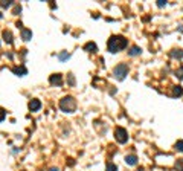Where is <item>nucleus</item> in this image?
I'll return each instance as SVG.
<instances>
[{"mask_svg": "<svg viewBox=\"0 0 183 171\" xmlns=\"http://www.w3.org/2000/svg\"><path fill=\"white\" fill-rule=\"evenodd\" d=\"M0 5H2L3 8H9V6H11L12 3H11V2H2V3H0Z\"/></svg>", "mask_w": 183, "mask_h": 171, "instance_id": "23", "label": "nucleus"}, {"mask_svg": "<svg viewBox=\"0 0 183 171\" xmlns=\"http://www.w3.org/2000/svg\"><path fill=\"white\" fill-rule=\"evenodd\" d=\"M60 109L63 112H66V113H73L75 109H76V101L72 96H64L60 101Z\"/></svg>", "mask_w": 183, "mask_h": 171, "instance_id": "2", "label": "nucleus"}, {"mask_svg": "<svg viewBox=\"0 0 183 171\" xmlns=\"http://www.w3.org/2000/svg\"><path fill=\"white\" fill-rule=\"evenodd\" d=\"M127 73H128V66H127L125 63H122V64H118V66L115 67V70H113V75H115V78H118L119 81H122V80L127 77Z\"/></svg>", "mask_w": 183, "mask_h": 171, "instance_id": "3", "label": "nucleus"}, {"mask_svg": "<svg viewBox=\"0 0 183 171\" xmlns=\"http://www.w3.org/2000/svg\"><path fill=\"white\" fill-rule=\"evenodd\" d=\"M175 148L183 153V141H177V142H175Z\"/></svg>", "mask_w": 183, "mask_h": 171, "instance_id": "18", "label": "nucleus"}, {"mask_svg": "<svg viewBox=\"0 0 183 171\" xmlns=\"http://www.w3.org/2000/svg\"><path fill=\"white\" fill-rule=\"evenodd\" d=\"M175 75H177V78L183 80V66H181V67H178V69L175 70Z\"/></svg>", "mask_w": 183, "mask_h": 171, "instance_id": "17", "label": "nucleus"}, {"mask_svg": "<svg viewBox=\"0 0 183 171\" xmlns=\"http://www.w3.org/2000/svg\"><path fill=\"white\" fill-rule=\"evenodd\" d=\"M22 38H23L25 41H29V40L32 38V32H31V29H22Z\"/></svg>", "mask_w": 183, "mask_h": 171, "instance_id": "8", "label": "nucleus"}, {"mask_svg": "<svg viewBox=\"0 0 183 171\" xmlns=\"http://www.w3.org/2000/svg\"><path fill=\"white\" fill-rule=\"evenodd\" d=\"M3 40H5L8 45H11V43H12V34H11L9 31H3Z\"/></svg>", "mask_w": 183, "mask_h": 171, "instance_id": "12", "label": "nucleus"}, {"mask_svg": "<svg viewBox=\"0 0 183 171\" xmlns=\"http://www.w3.org/2000/svg\"><path fill=\"white\" fill-rule=\"evenodd\" d=\"M105 171H118V166L113 163H107V169Z\"/></svg>", "mask_w": 183, "mask_h": 171, "instance_id": "19", "label": "nucleus"}, {"mask_svg": "<svg viewBox=\"0 0 183 171\" xmlns=\"http://www.w3.org/2000/svg\"><path fill=\"white\" fill-rule=\"evenodd\" d=\"M171 57L172 58H183V51H178V49H174V51H171Z\"/></svg>", "mask_w": 183, "mask_h": 171, "instance_id": "13", "label": "nucleus"}, {"mask_svg": "<svg viewBox=\"0 0 183 171\" xmlns=\"http://www.w3.org/2000/svg\"><path fill=\"white\" fill-rule=\"evenodd\" d=\"M20 11H22V8H20V6H17V8H16V14H19Z\"/></svg>", "mask_w": 183, "mask_h": 171, "instance_id": "24", "label": "nucleus"}, {"mask_svg": "<svg viewBox=\"0 0 183 171\" xmlns=\"http://www.w3.org/2000/svg\"><path fill=\"white\" fill-rule=\"evenodd\" d=\"M50 171H60L58 168H50Z\"/></svg>", "mask_w": 183, "mask_h": 171, "instance_id": "25", "label": "nucleus"}, {"mask_svg": "<svg viewBox=\"0 0 183 171\" xmlns=\"http://www.w3.org/2000/svg\"><path fill=\"white\" fill-rule=\"evenodd\" d=\"M84 51H87V52H96V51H98V48H96V45H95V43L88 41V43L84 46Z\"/></svg>", "mask_w": 183, "mask_h": 171, "instance_id": "9", "label": "nucleus"}, {"mask_svg": "<svg viewBox=\"0 0 183 171\" xmlns=\"http://www.w3.org/2000/svg\"><path fill=\"white\" fill-rule=\"evenodd\" d=\"M175 169H177V171H183V157H181V159H177V162H175Z\"/></svg>", "mask_w": 183, "mask_h": 171, "instance_id": "16", "label": "nucleus"}, {"mask_svg": "<svg viewBox=\"0 0 183 171\" xmlns=\"http://www.w3.org/2000/svg\"><path fill=\"white\" fill-rule=\"evenodd\" d=\"M165 5H166L165 0H157V6H159V8H162V6H165Z\"/></svg>", "mask_w": 183, "mask_h": 171, "instance_id": "21", "label": "nucleus"}, {"mask_svg": "<svg viewBox=\"0 0 183 171\" xmlns=\"http://www.w3.org/2000/svg\"><path fill=\"white\" fill-rule=\"evenodd\" d=\"M0 19H2V12H0Z\"/></svg>", "mask_w": 183, "mask_h": 171, "instance_id": "26", "label": "nucleus"}, {"mask_svg": "<svg viewBox=\"0 0 183 171\" xmlns=\"http://www.w3.org/2000/svg\"><path fill=\"white\" fill-rule=\"evenodd\" d=\"M49 81H50L52 86H61V84H63V77H61L60 73H54V75L49 78Z\"/></svg>", "mask_w": 183, "mask_h": 171, "instance_id": "5", "label": "nucleus"}, {"mask_svg": "<svg viewBox=\"0 0 183 171\" xmlns=\"http://www.w3.org/2000/svg\"><path fill=\"white\" fill-rule=\"evenodd\" d=\"M125 162H127V165H136L137 163V157L134 154H130V156L125 157Z\"/></svg>", "mask_w": 183, "mask_h": 171, "instance_id": "10", "label": "nucleus"}, {"mask_svg": "<svg viewBox=\"0 0 183 171\" xmlns=\"http://www.w3.org/2000/svg\"><path fill=\"white\" fill-rule=\"evenodd\" d=\"M69 84H70V86H75V78H73V75H69Z\"/></svg>", "mask_w": 183, "mask_h": 171, "instance_id": "22", "label": "nucleus"}, {"mask_svg": "<svg viewBox=\"0 0 183 171\" xmlns=\"http://www.w3.org/2000/svg\"><path fill=\"white\" fill-rule=\"evenodd\" d=\"M58 58H60V61H66V60H69V58H70V54L64 51V52H61V54L58 55Z\"/></svg>", "mask_w": 183, "mask_h": 171, "instance_id": "15", "label": "nucleus"}, {"mask_svg": "<svg viewBox=\"0 0 183 171\" xmlns=\"http://www.w3.org/2000/svg\"><path fill=\"white\" fill-rule=\"evenodd\" d=\"M40 107H41L40 99H31V102H29V110H31V112H37Z\"/></svg>", "mask_w": 183, "mask_h": 171, "instance_id": "6", "label": "nucleus"}, {"mask_svg": "<svg viewBox=\"0 0 183 171\" xmlns=\"http://www.w3.org/2000/svg\"><path fill=\"white\" fill-rule=\"evenodd\" d=\"M142 51H140V48H137V46H133L130 51H128V55H131V57H134V55H139Z\"/></svg>", "mask_w": 183, "mask_h": 171, "instance_id": "14", "label": "nucleus"}, {"mask_svg": "<svg viewBox=\"0 0 183 171\" xmlns=\"http://www.w3.org/2000/svg\"><path fill=\"white\" fill-rule=\"evenodd\" d=\"M172 95L174 96H181L183 95V87L181 86H174L172 87Z\"/></svg>", "mask_w": 183, "mask_h": 171, "instance_id": "11", "label": "nucleus"}, {"mask_svg": "<svg viewBox=\"0 0 183 171\" xmlns=\"http://www.w3.org/2000/svg\"><path fill=\"white\" fill-rule=\"evenodd\" d=\"M115 137H116V141H118L119 144H125V142L128 141V133H127L125 128L116 127V130H115Z\"/></svg>", "mask_w": 183, "mask_h": 171, "instance_id": "4", "label": "nucleus"}, {"mask_svg": "<svg viewBox=\"0 0 183 171\" xmlns=\"http://www.w3.org/2000/svg\"><path fill=\"white\" fill-rule=\"evenodd\" d=\"M5 116H6V113H5V110H3V109H0V122H2V121L5 119Z\"/></svg>", "mask_w": 183, "mask_h": 171, "instance_id": "20", "label": "nucleus"}, {"mask_svg": "<svg viewBox=\"0 0 183 171\" xmlns=\"http://www.w3.org/2000/svg\"><path fill=\"white\" fill-rule=\"evenodd\" d=\"M12 72H14L16 75H19V77H23V75H26V73H28V70H26V67H25V66L12 67Z\"/></svg>", "mask_w": 183, "mask_h": 171, "instance_id": "7", "label": "nucleus"}, {"mask_svg": "<svg viewBox=\"0 0 183 171\" xmlns=\"http://www.w3.org/2000/svg\"><path fill=\"white\" fill-rule=\"evenodd\" d=\"M125 46H127V38H124L122 35H113V37H110V40H109V51H110L112 54L122 51Z\"/></svg>", "mask_w": 183, "mask_h": 171, "instance_id": "1", "label": "nucleus"}]
</instances>
